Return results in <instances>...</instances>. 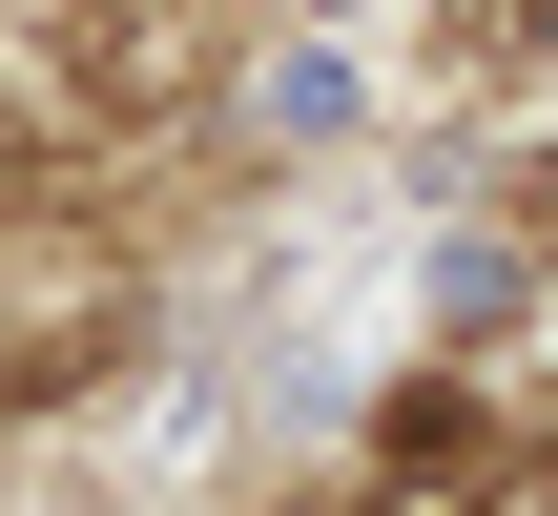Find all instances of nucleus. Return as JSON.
<instances>
[{"mask_svg":"<svg viewBox=\"0 0 558 516\" xmlns=\"http://www.w3.org/2000/svg\"><path fill=\"white\" fill-rule=\"evenodd\" d=\"M435 41H456L476 83H518V62H538V41H558V0H435Z\"/></svg>","mask_w":558,"mask_h":516,"instance_id":"3","label":"nucleus"},{"mask_svg":"<svg viewBox=\"0 0 558 516\" xmlns=\"http://www.w3.org/2000/svg\"><path fill=\"white\" fill-rule=\"evenodd\" d=\"M352 516H476V414L414 393V414L373 434V496H352Z\"/></svg>","mask_w":558,"mask_h":516,"instance_id":"1","label":"nucleus"},{"mask_svg":"<svg viewBox=\"0 0 558 516\" xmlns=\"http://www.w3.org/2000/svg\"><path fill=\"white\" fill-rule=\"evenodd\" d=\"M62 83H83V103H166V83H186V41H166V21H83V41H62Z\"/></svg>","mask_w":558,"mask_h":516,"instance_id":"2","label":"nucleus"}]
</instances>
